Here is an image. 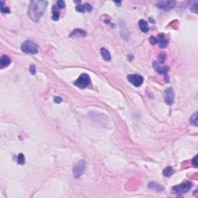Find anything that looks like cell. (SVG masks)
I'll return each mask as SVG.
<instances>
[{
	"mask_svg": "<svg viewBox=\"0 0 198 198\" xmlns=\"http://www.w3.org/2000/svg\"><path fill=\"white\" fill-rule=\"evenodd\" d=\"M90 84H91V78L88 74H85V73L81 74L78 78L74 82V84L75 86L81 89L86 88L87 87H88Z\"/></svg>",
	"mask_w": 198,
	"mask_h": 198,
	"instance_id": "277c9868",
	"label": "cell"
},
{
	"mask_svg": "<svg viewBox=\"0 0 198 198\" xmlns=\"http://www.w3.org/2000/svg\"><path fill=\"white\" fill-rule=\"evenodd\" d=\"M52 19L53 21H58L60 18V9L57 6V5H53L52 9Z\"/></svg>",
	"mask_w": 198,
	"mask_h": 198,
	"instance_id": "9a60e30c",
	"label": "cell"
},
{
	"mask_svg": "<svg viewBox=\"0 0 198 198\" xmlns=\"http://www.w3.org/2000/svg\"><path fill=\"white\" fill-rule=\"evenodd\" d=\"M149 42L152 45H156L158 43V40L157 37H156L154 36H151L150 38H149Z\"/></svg>",
	"mask_w": 198,
	"mask_h": 198,
	"instance_id": "cb8c5ba5",
	"label": "cell"
},
{
	"mask_svg": "<svg viewBox=\"0 0 198 198\" xmlns=\"http://www.w3.org/2000/svg\"><path fill=\"white\" fill-rule=\"evenodd\" d=\"M193 186L192 183L190 181H186L179 185H176L173 187H172V193L176 194V195L180 196L184 193H186L188 192Z\"/></svg>",
	"mask_w": 198,
	"mask_h": 198,
	"instance_id": "3957f363",
	"label": "cell"
},
{
	"mask_svg": "<svg viewBox=\"0 0 198 198\" xmlns=\"http://www.w3.org/2000/svg\"><path fill=\"white\" fill-rule=\"evenodd\" d=\"M175 5H176V2H175V1L169 0V1H160V2L156 4V6H157L159 9H161V10H169L173 9Z\"/></svg>",
	"mask_w": 198,
	"mask_h": 198,
	"instance_id": "ba28073f",
	"label": "cell"
},
{
	"mask_svg": "<svg viewBox=\"0 0 198 198\" xmlns=\"http://www.w3.org/2000/svg\"><path fill=\"white\" fill-rule=\"evenodd\" d=\"M175 93L172 88H169L164 91V99L166 104L168 105H172L174 102Z\"/></svg>",
	"mask_w": 198,
	"mask_h": 198,
	"instance_id": "52a82bcc",
	"label": "cell"
},
{
	"mask_svg": "<svg viewBox=\"0 0 198 198\" xmlns=\"http://www.w3.org/2000/svg\"><path fill=\"white\" fill-rule=\"evenodd\" d=\"M197 156H195V157L193 158V160H192V162L193 163V166H194L195 168L197 167Z\"/></svg>",
	"mask_w": 198,
	"mask_h": 198,
	"instance_id": "83f0119b",
	"label": "cell"
},
{
	"mask_svg": "<svg viewBox=\"0 0 198 198\" xmlns=\"http://www.w3.org/2000/svg\"><path fill=\"white\" fill-rule=\"evenodd\" d=\"M0 10H1V12H3V13H10V9L8 7H6L5 5H4V3H3V2H1Z\"/></svg>",
	"mask_w": 198,
	"mask_h": 198,
	"instance_id": "44dd1931",
	"label": "cell"
},
{
	"mask_svg": "<svg viewBox=\"0 0 198 198\" xmlns=\"http://www.w3.org/2000/svg\"><path fill=\"white\" fill-rule=\"evenodd\" d=\"M198 3L197 2H193V3L190 5V10L194 13H197Z\"/></svg>",
	"mask_w": 198,
	"mask_h": 198,
	"instance_id": "7402d4cb",
	"label": "cell"
},
{
	"mask_svg": "<svg viewBox=\"0 0 198 198\" xmlns=\"http://www.w3.org/2000/svg\"><path fill=\"white\" fill-rule=\"evenodd\" d=\"M166 53L164 52H162L161 53H160L159 57H158V59L161 63H164L165 60H166Z\"/></svg>",
	"mask_w": 198,
	"mask_h": 198,
	"instance_id": "603a6c76",
	"label": "cell"
},
{
	"mask_svg": "<svg viewBox=\"0 0 198 198\" xmlns=\"http://www.w3.org/2000/svg\"><path fill=\"white\" fill-rule=\"evenodd\" d=\"M48 3L47 1L34 0L29 3L28 7V16L35 23L40 21L41 16L45 12Z\"/></svg>",
	"mask_w": 198,
	"mask_h": 198,
	"instance_id": "6da1fadb",
	"label": "cell"
},
{
	"mask_svg": "<svg viewBox=\"0 0 198 198\" xmlns=\"http://www.w3.org/2000/svg\"><path fill=\"white\" fill-rule=\"evenodd\" d=\"M10 63H11V60H10V58H9L8 56H6V55H3V56L1 57L0 64H1L2 67H7V66H9V65L10 64Z\"/></svg>",
	"mask_w": 198,
	"mask_h": 198,
	"instance_id": "e0dca14e",
	"label": "cell"
},
{
	"mask_svg": "<svg viewBox=\"0 0 198 198\" xmlns=\"http://www.w3.org/2000/svg\"><path fill=\"white\" fill-rule=\"evenodd\" d=\"M149 188L152 189V190H154L155 191H157V192H161V191L164 190V187L160 185V184H158L157 183H155V182H151L148 184Z\"/></svg>",
	"mask_w": 198,
	"mask_h": 198,
	"instance_id": "4fadbf2b",
	"label": "cell"
},
{
	"mask_svg": "<svg viewBox=\"0 0 198 198\" xmlns=\"http://www.w3.org/2000/svg\"><path fill=\"white\" fill-rule=\"evenodd\" d=\"M153 66L155 68L156 71H157V73H159L160 74H162L164 76H166L167 73L169 71V67L168 66H160L156 61H154L153 63Z\"/></svg>",
	"mask_w": 198,
	"mask_h": 198,
	"instance_id": "9c48e42d",
	"label": "cell"
},
{
	"mask_svg": "<svg viewBox=\"0 0 198 198\" xmlns=\"http://www.w3.org/2000/svg\"><path fill=\"white\" fill-rule=\"evenodd\" d=\"M26 162V159H25V156L23 153H19L18 156H17V162L19 163V165H23Z\"/></svg>",
	"mask_w": 198,
	"mask_h": 198,
	"instance_id": "ffe728a7",
	"label": "cell"
},
{
	"mask_svg": "<svg viewBox=\"0 0 198 198\" xmlns=\"http://www.w3.org/2000/svg\"><path fill=\"white\" fill-rule=\"evenodd\" d=\"M174 173H175L174 169H173L172 167L168 166V167H166L164 170H163L162 173H163V176H164V177H171V176H172Z\"/></svg>",
	"mask_w": 198,
	"mask_h": 198,
	"instance_id": "ac0fdd59",
	"label": "cell"
},
{
	"mask_svg": "<svg viewBox=\"0 0 198 198\" xmlns=\"http://www.w3.org/2000/svg\"><path fill=\"white\" fill-rule=\"evenodd\" d=\"M100 52L101 55V57H102V58L104 60H106V61H110V60H111V59H112V56H111L109 51H108L107 49H105V48L104 47L101 48Z\"/></svg>",
	"mask_w": 198,
	"mask_h": 198,
	"instance_id": "5bb4252c",
	"label": "cell"
},
{
	"mask_svg": "<svg viewBox=\"0 0 198 198\" xmlns=\"http://www.w3.org/2000/svg\"><path fill=\"white\" fill-rule=\"evenodd\" d=\"M21 50L25 53L36 54L39 52L38 46L31 40H26L22 43Z\"/></svg>",
	"mask_w": 198,
	"mask_h": 198,
	"instance_id": "7a4b0ae2",
	"label": "cell"
},
{
	"mask_svg": "<svg viewBox=\"0 0 198 198\" xmlns=\"http://www.w3.org/2000/svg\"><path fill=\"white\" fill-rule=\"evenodd\" d=\"M158 44L160 48H166L168 45V40L163 34H160L157 36Z\"/></svg>",
	"mask_w": 198,
	"mask_h": 198,
	"instance_id": "8fae6325",
	"label": "cell"
},
{
	"mask_svg": "<svg viewBox=\"0 0 198 198\" xmlns=\"http://www.w3.org/2000/svg\"><path fill=\"white\" fill-rule=\"evenodd\" d=\"M75 9H76V11H77L78 12L84 13L85 11H91L92 10V7L88 3H84V5H81V4L77 5Z\"/></svg>",
	"mask_w": 198,
	"mask_h": 198,
	"instance_id": "7c38bea8",
	"label": "cell"
},
{
	"mask_svg": "<svg viewBox=\"0 0 198 198\" xmlns=\"http://www.w3.org/2000/svg\"><path fill=\"white\" fill-rule=\"evenodd\" d=\"M29 71L32 74H36V67L34 66V64H32L30 67H29Z\"/></svg>",
	"mask_w": 198,
	"mask_h": 198,
	"instance_id": "484cf974",
	"label": "cell"
},
{
	"mask_svg": "<svg viewBox=\"0 0 198 198\" xmlns=\"http://www.w3.org/2000/svg\"><path fill=\"white\" fill-rule=\"evenodd\" d=\"M127 79L128 81L133 84L135 87H139L141 86L144 81L143 77L141 76L140 74H129L127 76Z\"/></svg>",
	"mask_w": 198,
	"mask_h": 198,
	"instance_id": "8992f818",
	"label": "cell"
},
{
	"mask_svg": "<svg viewBox=\"0 0 198 198\" xmlns=\"http://www.w3.org/2000/svg\"><path fill=\"white\" fill-rule=\"evenodd\" d=\"M54 102L55 103H58V104H60V102H62L63 99L60 97H55L54 98Z\"/></svg>",
	"mask_w": 198,
	"mask_h": 198,
	"instance_id": "4316f807",
	"label": "cell"
},
{
	"mask_svg": "<svg viewBox=\"0 0 198 198\" xmlns=\"http://www.w3.org/2000/svg\"><path fill=\"white\" fill-rule=\"evenodd\" d=\"M190 123L193 125L194 126H197V113L196 112L190 117Z\"/></svg>",
	"mask_w": 198,
	"mask_h": 198,
	"instance_id": "d6986e66",
	"label": "cell"
},
{
	"mask_svg": "<svg viewBox=\"0 0 198 198\" xmlns=\"http://www.w3.org/2000/svg\"><path fill=\"white\" fill-rule=\"evenodd\" d=\"M57 6H58L60 10L61 9H64L65 8V3L62 0H60V1H58L57 2Z\"/></svg>",
	"mask_w": 198,
	"mask_h": 198,
	"instance_id": "d4e9b609",
	"label": "cell"
},
{
	"mask_svg": "<svg viewBox=\"0 0 198 198\" xmlns=\"http://www.w3.org/2000/svg\"><path fill=\"white\" fill-rule=\"evenodd\" d=\"M138 26H139V29H141V31L143 32V33H148L149 32V26L147 22L145 21L144 19H141L138 22Z\"/></svg>",
	"mask_w": 198,
	"mask_h": 198,
	"instance_id": "2e32d148",
	"label": "cell"
},
{
	"mask_svg": "<svg viewBox=\"0 0 198 198\" xmlns=\"http://www.w3.org/2000/svg\"><path fill=\"white\" fill-rule=\"evenodd\" d=\"M86 36V32L81 29H74L71 34H70V37H71V38H79V37H84Z\"/></svg>",
	"mask_w": 198,
	"mask_h": 198,
	"instance_id": "30bf717a",
	"label": "cell"
},
{
	"mask_svg": "<svg viewBox=\"0 0 198 198\" xmlns=\"http://www.w3.org/2000/svg\"><path fill=\"white\" fill-rule=\"evenodd\" d=\"M85 169V162L84 160H81L78 162H77L74 165V168H73V175H74V178H79L81 175L83 174L84 171Z\"/></svg>",
	"mask_w": 198,
	"mask_h": 198,
	"instance_id": "5b68a950",
	"label": "cell"
}]
</instances>
